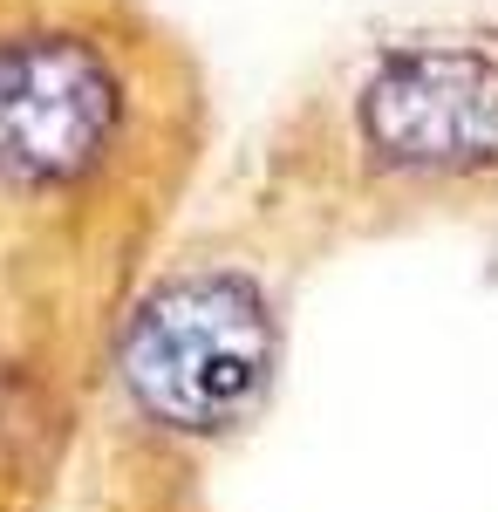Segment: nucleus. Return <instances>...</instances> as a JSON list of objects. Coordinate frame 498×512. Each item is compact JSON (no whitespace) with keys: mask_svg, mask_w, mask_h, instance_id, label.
Masks as SVG:
<instances>
[{"mask_svg":"<svg viewBox=\"0 0 498 512\" xmlns=\"http://www.w3.org/2000/svg\"><path fill=\"white\" fill-rule=\"evenodd\" d=\"M212 144L192 41L151 0H0V226H151Z\"/></svg>","mask_w":498,"mask_h":512,"instance_id":"f257e3e1","label":"nucleus"},{"mask_svg":"<svg viewBox=\"0 0 498 512\" xmlns=\"http://www.w3.org/2000/svg\"><path fill=\"white\" fill-rule=\"evenodd\" d=\"M280 362L267 280L239 260H178L137 294L116 376L137 417L178 437H219L260 410Z\"/></svg>","mask_w":498,"mask_h":512,"instance_id":"f03ea898","label":"nucleus"},{"mask_svg":"<svg viewBox=\"0 0 498 512\" xmlns=\"http://www.w3.org/2000/svg\"><path fill=\"white\" fill-rule=\"evenodd\" d=\"M348 158L389 185H458L498 171V48L389 41L342 89Z\"/></svg>","mask_w":498,"mask_h":512,"instance_id":"7ed1b4c3","label":"nucleus"}]
</instances>
